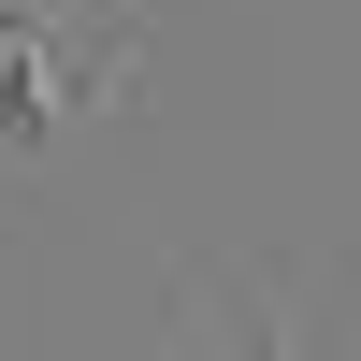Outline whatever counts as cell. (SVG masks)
Segmentation results:
<instances>
[{"mask_svg": "<svg viewBox=\"0 0 361 361\" xmlns=\"http://www.w3.org/2000/svg\"><path fill=\"white\" fill-rule=\"evenodd\" d=\"M116 73H130L116 44H29V58H0V145H15V159H44V145L73 130V102H102Z\"/></svg>", "mask_w": 361, "mask_h": 361, "instance_id": "6da1fadb", "label": "cell"}, {"mask_svg": "<svg viewBox=\"0 0 361 361\" xmlns=\"http://www.w3.org/2000/svg\"><path fill=\"white\" fill-rule=\"evenodd\" d=\"M231 361H289V333H275V318H246V333H231Z\"/></svg>", "mask_w": 361, "mask_h": 361, "instance_id": "7a4b0ae2", "label": "cell"}]
</instances>
